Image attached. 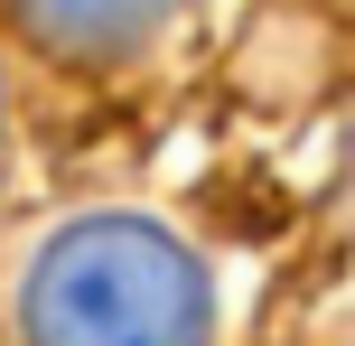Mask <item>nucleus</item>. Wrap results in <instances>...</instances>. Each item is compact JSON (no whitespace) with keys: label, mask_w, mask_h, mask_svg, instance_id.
<instances>
[{"label":"nucleus","mask_w":355,"mask_h":346,"mask_svg":"<svg viewBox=\"0 0 355 346\" xmlns=\"http://www.w3.org/2000/svg\"><path fill=\"white\" fill-rule=\"evenodd\" d=\"M28 346H206L215 281L168 225L150 216H75L37 243L19 281Z\"/></svg>","instance_id":"f257e3e1"},{"label":"nucleus","mask_w":355,"mask_h":346,"mask_svg":"<svg viewBox=\"0 0 355 346\" xmlns=\"http://www.w3.org/2000/svg\"><path fill=\"white\" fill-rule=\"evenodd\" d=\"M28 37H47L75 66H112V56H141L150 37L178 19V0H19Z\"/></svg>","instance_id":"f03ea898"}]
</instances>
